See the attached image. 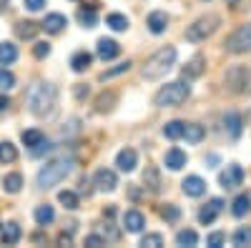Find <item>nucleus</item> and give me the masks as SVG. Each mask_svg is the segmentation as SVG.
Listing matches in <instances>:
<instances>
[{"label":"nucleus","instance_id":"nucleus-1","mask_svg":"<svg viewBox=\"0 0 251 248\" xmlns=\"http://www.w3.org/2000/svg\"><path fill=\"white\" fill-rule=\"evenodd\" d=\"M55 86H50V83H43V80H38L33 83V86L28 88V108L33 115L38 118H43V115H50V111L55 108Z\"/></svg>","mask_w":251,"mask_h":248},{"label":"nucleus","instance_id":"nucleus-2","mask_svg":"<svg viewBox=\"0 0 251 248\" xmlns=\"http://www.w3.org/2000/svg\"><path fill=\"white\" fill-rule=\"evenodd\" d=\"M174 63H176V48H174V45H163V48H158L149 60H146L143 78H146V80H158V78H163L166 73L171 70Z\"/></svg>","mask_w":251,"mask_h":248},{"label":"nucleus","instance_id":"nucleus-3","mask_svg":"<svg viewBox=\"0 0 251 248\" xmlns=\"http://www.w3.org/2000/svg\"><path fill=\"white\" fill-rule=\"evenodd\" d=\"M188 95H191V86H188V80H176V83L163 86L153 95V106L156 108H176V106H181Z\"/></svg>","mask_w":251,"mask_h":248},{"label":"nucleus","instance_id":"nucleus-4","mask_svg":"<svg viewBox=\"0 0 251 248\" xmlns=\"http://www.w3.org/2000/svg\"><path fill=\"white\" fill-rule=\"evenodd\" d=\"M71 160H66V158H58V160H50V163H46L43 168L38 171V188H43V191H48V188H53V185H58L60 180H66V176L71 173Z\"/></svg>","mask_w":251,"mask_h":248},{"label":"nucleus","instance_id":"nucleus-5","mask_svg":"<svg viewBox=\"0 0 251 248\" xmlns=\"http://www.w3.org/2000/svg\"><path fill=\"white\" fill-rule=\"evenodd\" d=\"M219 25H221V18H219L216 13L201 15L199 20H194V23L186 28V40H188V43H201V40L211 38Z\"/></svg>","mask_w":251,"mask_h":248},{"label":"nucleus","instance_id":"nucleus-6","mask_svg":"<svg viewBox=\"0 0 251 248\" xmlns=\"http://www.w3.org/2000/svg\"><path fill=\"white\" fill-rule=\"evenodd\" d=\"M224 86L234 95H246L251 93V68L246 66H231L224 73Z\"/></svg>","mask_w":251,"mask_h":248},{"label":"nucleus","instance_id":"nucleus-7","mask_svg":"<svg viewBox=\"0 0 251 248\" xmlns=\"http://www.w3.org/2000/svg\"><path fill=\"white\" fill-rule=\"evenodd\" d=\"M224 50H226V53H234V55L249 53V50H251V23L239 25L231 35H228V38L224 40Z\"/></svg>","mask_w":251,"mask_h":248},{"label":"nucleus","instance_id":"nucleus-8","mask_svg":"<svg viewBox=\"0 0 251 248\" xmlns=\"http://www.w3.org/2000/svg\"><path fill=\"white\" fill-rule=\"evenodd\" d=\"M241 180H244V168H241L239 163L226 165V171L219 176L221 188H226V191H234V188H239V185H241Z\"/></svg>","mask_w":251,"mask_h":248},{"label":"nucleus","instance_id":"nucleus-9","mask_svg":"<svg viewBox=\"0 0 251 248\" xmlns=\"http://www.w3.org/2000/svg\"><path fill=\"white\" fill-rule=\"evenodd\" d=\"M93 183H96V188H98V191H106V193H111V191H116L118 178H116V173H113V171H108V168H100V171H96Z\"/></svg>","mask_w":251,"mask_h":248},{"label":"nucleus","instance_id":"nucleus-10","mask_svg":"<svg viewBox=\"0 0 251 248\" xmlns=\"http://www.w3.org/2000/svg\"><path fill=\"white\" fill-rule=\"evenodd\" d=\"M116 106H118V93H116V90H103V93H98V95H96V103H93L96 113H111Z\"/></svg>","mask_w":251,"mask_h":248},{"label":"nucleus","instance_id":"nucleus-11","mask_svg":"<svg viewBox=\"0 0 251 248\" xmlns=\"http://www.w3.org/2000/svg\"><path fill=\"white\" fill-rule=\"evenodd\" d=\"M143 225H146V216L141 211H126L123 213V228L128 231V233H141L143 231Z\"/></svg>","mask_w":251,"mask_h":248},{"label":"nucleus","instance_id":"nucleus-12","mask_svg":"<svg viewBox=\"0 0 251 248\" xmlns=\"http://www.w3.org/2000/svg\"><path fill=\"white\" fill-rule=\"evenodd\" d=\"M203 70H206V58H203V55H194V58L181 68V75H183V80H194V78H199Z\"/></svg>","mask_w":251,"mask_h":248},{"label":"nucleus","instance_id":"nucleus-13","mask_svg":"<svg viewBox=\"0 0 251 248\" xmlns=\"http://www.w3.org/2000/svg\"><path fill=\"white\" fill-rule=\"evenodd\" d=\"M96 53H98L100 60H113V58L121 53V45L116 43L113 38H100L98 45H96Z\"/></svg>","mask_w":251,"mask_h":248},{"label":"nucleus","instance_id":"nucleus-14","mask_svg":"<svg viewBox=\"0 0 251 248\" xmlns=\"http://www.w3.org/2000/svg\"><path fill=\"white\" fill-rule=\"evenodd\" d=\"M116 165H118V171L131 173L136 165H138V153H136L133 148H123V151L118 153V158H116Z\"/></svg>","mask_w":251,"mask_h":248},{"label":"nucleus","instance_id":"nucleus-15","mask_svg":"<svg viewBox=\"0 0 251 248\" xmlns=\"http://www.w3.org/2000/svg\"><path fill=\"white\" fill-rule=\"evenodd\" d=\"M241 126H244L241 113H236V111H228V113L224 115V128H226V133L231 135L234 140L241 135Z\"/></svg>","mask_w":251,"mask_h":248},{"label":"nucleus","instance_id":"nucleus-16","mask_svg":"<svg viewBox=\"0 0 251 248\" xmlns=\"http://www.w3.org/2000/svg\"><path fill=\"white\" fill-rule=\"evenodd\" d=\"M181 188H183V193H186V196L199 198V196H203V193H206V183H203V178H199V176H188V178L181 183Z\"/></svg>","mask_w":251,"mask_h":248},{"label":"nucleus","instance_id":"nucleus-17","mask_svg":"<svg viewBox=\"0 0 251 248\" xmlns=\"http://www.w3.org/2000/svg\"><path fill=\"white\" fill-rule=\"evenodd\" d=\"M66 25H68V20H66V15H60V13H50V15H46V20L40 23V28H43L46 33H50V35L60 33Z\"/></svg>","mask_w":251,"mask_h":248},{"label":"nucleus","instance_id":"nucleus-18","mask_svg":"<svg viewBox=\"0 0 251 248\" xmlns=\"http://www.w3.org/2000/svg\"><path fill=\"white\" fill-rule=\"evenodd\" d=\"M221 208H224V201L221 198H214V201H208V205H203V208L199 211V221L201 223H214V218L221 213Z\"/></svg>","mask_w":251,"mask_h":248},{"label":"nucleus","instance_id":"nucleus-19","mask_svg":"<svg viewBox=\"0 0 251 248\" xmlns=\"http://www.w3.org/2000/svg\"><path fill=\"white\" fill-rule=\"evenodd\" d=\"M146 25H149V30H151L153 35H161L166 28H169V15H166L163 10H153V13L149 15V20H146Z\"/></svg>","mask_w":251,"mask_h":248},{"label":"nucleus","instance_id":"nucleus-20","mask_svg":"<svg viewBox=\"0 0 251 248\" xmlns=\"http://www.w3.org/2000/svg\"><path fill=\"white\" fill-rule=\"evenodd\" d=\"M163 163H166V168H169V171H181L183 165L188 163V158H186V153L181 148H171L169 153L163 156Z\"/></svg>","mask_w":251,"mask_h":248},{"label":"nucleus","instance_id":"nucleus-21","mask_svg":"<svg viewBox=\"0 0 251 248\" xmlns=\"http://www.w3.org/2000/svg\"><path fill=\"white\" fill-rule=\"evenodd\" d=\"M203 135H206L203 126H199V123H183V135L181 138H186L188 143H201Z\"/></svg>","mask_w":251,"mask_h":248},{"label":"nucleus","instance_id":"nucleus-22","mask_svg":"<svg viewBox=\"0 0 251 248\" xmlns=\"http://www.w3.org/2000/svg\"><path fill=\"white\" fill-rule=\"evenodd\" d=\"M91 63H93V55H91V53H86V50H78V53L71 58V68H73L75 73L88 70V68H91Z\"/></svg>","mask_w":251,"mask_h":248},{"label":"nucleus","instance_id":"nucleus-23","mask_svg":"<svg viewBox=\"0 0 251 248\" xmlns=\"http://www.w3.org/2000/svg\"><path fill=\"white\" fill-rule=\"evenodd\" d=\"M143 183H146V188H149L151 193H158V191H161V176H158V168L149 165V168L143 171Z\"/></svg>","mask_w":251,"mask_h":248},{"label":"nucleus","instance_id":"nucleus-24","mask_svg":"<svg viewBox=\"0 0 251 248\" xmlns=\"http://www.w3.org/2000/svg\"><path fill=\"white\" fill-rule=\"evenodd\" d=\"M38 30H40V25L33 23V20H23V23H18V25H15L18 38H23V40H33V38L38 35Z\"/></svg>","mask_w":251,"mask_h":248},{"label":"nucleus","instance_id":"nucleus-25","mask_svg":"<svg viewBox=\"0 0 251 248\" xmlns=\"http://www.w3.org/2000/svg\"><path fill=\"white\" fill-rule=\"evenodd\" d=\"M20 236H23V231H20V225L18 223H8L5 228H3V246H15L20 241Z\"/></svg>","mask_w":251,"mask_h":248},{"label":"nucleus","instance_id":"nucleus-26","mask_svg":"<svg viewBox=\"0 0 251 248\" xmlns=\"http://www.w3.org/2000/svg\"><path fill=\"white\" fill-rule=\"evenodd\" d=\"M249 211H251V198H249L246 193L236 196V198H234V203H231V213H234L236 218H241V216H246Z\"/></svg>","mask_w":251,"mask_h":248},{"label":"nucleus","instance_id":"nucleus-27","mask_svg":"<svg viewBox=\"0 0 251 248\" xmlns=\"http://www.w3.org/2000/svg\"><path fill=\"white\" fill-rule=\"evenodd\" d=\"M53 218H55L53 205L43 203V205H38V208H35V223L38 225H48V223H53Z\"/></svg>","mask_w":251,"mask_h":248},{"label":"nucleus","instance_id":"nucleus-28","mask_svg":"<svg viewBox=\"0 0 251 248\" xmlns=\"http://www.w3.org/2000/svg\"><path fill=\"white\" fill-rule=\"evenodd\" d=\"M18 60V48L13 43H0V63L3 66H10Z\"/></svg>","mask_w":251,"mask_h":248},{"label":"nucleus","instance_id":"nucleus-29","mask_svg":"<svg viewBox=\"0 0 251 248\" xmlns=\"http://www.w3.org/2000/svg\"><path fill=\"white\" fill-rule=\"evenodd\" d=\"M3 188L8 193H20V188H23V176L20 173H8L3 178Z\"/></svg>","mask_w":251,"mask_h":248},{"label":"nucleus","instance_id":"nucleus-30","mask_svg":"<svg viewBox=\"0 0 251 248\" xmlns=\"http://www.w3.org/2000/svg\"><path fill=\"white\" fill-rule=\"evenodd\" d=\"M20 140H23L28 148H35L38 143H43V140H46V135H43V131H38V128H30V131H23V135H20Z\"/></svg>","mask_w":251,"mask_h":248},{"label":"nucleus","instance_id":"nucleus-31","mask_svg":"<svg viewBox=\"0 0 251 248\" xmlns=\"http://www.w3.org/2000/svg\"><path fill=\"white\" fill-rule=\"evenodd\" d=\"M15 160H18V148L10 140L0 143V163H15Z\"/></svg>","mask_w":251,"mask_h":248},{"label":"nucleus","instance_id":"nucleus-32","mask_svg":"<svg viewBox=\"0 0 251 248\" xmlns=\"http://www.w3.org/2000/svg\"><path fill=\"white\" fill-rule=\"evenodd\" d=\"M163 135L171 138V140H178V138L183 135V120H171V123H166V126H163Z\"/></svg>","mask_w":251,"mask_h":248},{"label":"nucleus","instance_id":"nucleus-33","mask_svg":"<svg viewBox=\"0 0 251 248\" xmlns=\"http://www.w3.org/2000/svg\"><path fill=\"white\" fill-rule=\"evenodd\" d=\"M78 20H80L83 28H93V25L98 23V15H96L93 8H80V10H78Z\"/></svg>","mask_w":251,"mask_h":248},{"label":"nucleus","instance_id":"nucleus-34","mask_svg":"<svg viewBox=\"0 0 251 248\" xmlns=\"http://www.w3.org/2000/svg\"><path fill=\"white\" fill-rule=\"evenodd\" d=\"M106 23H108V28L111 30H126V28H128V18H126V15H121V13H111L108 18H106Z\"/></svg>","mask_w":251,"mask_h":248},{"label":"nucleus","instance_id":"nucleus-35","mask_svg":"<svg viewBox=\"0 0 251 248\" xmlns=\"http://www.w3.org/2000/svg\"><path fill=\"white\" fill-rule=\"evenodd\" d=\"M176 243H178V246H188V248H191V246H196V243H199V233H196V231H191V228H188V231H178V233H176Z\"/></svg>","mask_w":251,"mask_h":248},{"label":"nucleus","instance_id":"nucleus-36","mask_svg":"<svg viewBox=\"0 0 251 248\" xmlns=\"http://www.w3.org/2000/svg\"><path fill=\"white\" fill-rule=\"evenodd\" d=\"M58 201L66 205L68 211H75L78 205H80V201H78V196H75L73 191H60V193H58Z\"/></svg>","mask_w":251,"mask_h":248},{"label":"nucleus","instance_id":"nucleus-37","mask_svg":"<svg viewBox=\"0 0 251 248\" xmlns=\"http://www.w3.org/2000/svg\"><path fill=\"white\" fill-rule=\"evenodd\" d=\"M161 218L163 221H169V223H176L181 218V211H178V205L169 203V205H161Z\"/></svg>","mask_w":251,"mask_h":248},{"label":"nucleus","instance_id":"nucleus-38","mask_svg":"<svg viewBox=\"0 0 251 248\" xmlns=\"http://www.w3.org/2000/svg\"><path fill=\"white\" fill-rule=\"evenodd\" d=\"M234 246H239V248L251 246V228H249V225H241V228L234 233Z\"/></svg>","mask_w":251,"mask_h":248},{"label":"nucleus","instance_id":"nucleus-39","mask_svg":"<svg viewBox=\"0 0 251 248\" xmlns=\"http://www.w3.org/2000/svg\"><path fill=\"white\" fill-rule=\"evenodd\" d=\"M128 70H131V63H128V60H123V63H118L116 68L100 73L98 78H100V80H111V78H116V75H121V73H128Z\"/></svg>","mask_w":251,"mask_h":248},{"label":"nucleus","instance_id":"nucleus-40","mask_svg":"<svg viewBox=\"0 0 251 248\" xmlns=\"http://www.w3.org/2000/svg\"><path fill=\"white\" fill-rule=\"evenodd\" d=\"M141 246H143V248H161V246H163V236H161V233H146V236L141 238Z\"/></svg>","mask_w":251,"mask_h":248},{"label":"nucleus","instance_id":"nucleus-41","mask_svg":"<svg viewBox=\"0 0 251 248\" xmlns=\"http://www.w3.org/2000/svg\"><path fill=\"white\" fill-rule=\"evenodd\" d=\"M15 86V75L10 73V70H0V90H10Z\"/></svg>","mask_w":251,"mask_h":248},{"label":"nucleus","instance_id":"nucleus-42","mask_svg":"<svg viewBox=\"0 0 251 248\" xmlns=\"http://www.w3.org/2000/svg\"><path fill=\"white\" fill-rule=\"evenodd\" d=\"M33 55H35L38 60L48 58V55H50V45H48V43H35V45H33Z\"/></svg>","mask_w":251,"mask_h":248},{"label":"nucleus","instance_id":"nucleus-43","mask_svg":"<svg viewBox=\"0 0 251 248\" xmlns=\"http://www.w3.org/2000/svg\"><path fill=\"white\" fill-rule=\"evenodd\" d=\"M224 241H226V236H224V233H211V236L206 238V243L211 246V248H219V246H221Z\"/></svg>","mask_w":251,"mask_h":248},{"label":"nucleus","instance_id":"nucleus-44","mask_svg":"<svg viewBox=\"0 0 251 248\" xmlns=\"http://www.w3.org/2000/svg\"><path fill=\"white\" fill-rule=\"evenodd\" d=\"M30 13H38V10H43V5H46V0H25L23 3Z\"/></svg>","mask_w":251,"mask_h":248},{"label":"nucleus","instance_id":"nucleus-45","mask_svg":"<svg viewBox=\"0 0 251 248\" xmlns=\"http://www.w3.org/2000/svg\"><path fill=\"white\" fill-rule=\"evenodd\" d=\"M73 95H75L78 100H83V98H88V86H83V83H78V86L73 88Z\"/></svg>","mask_w":251,"mask_h":248},{"label":"nucleus","instance_id":"nucleus-46","mask_svg":"<svg viewBox=\"0 0 251 248\" xmlns=\"http://www.w3.org/2000/svg\"><path fill=\"white\" fill-rule=\"evenodd\" d=\"M86 246H91V248H100V246H106V241H103L100 236H96V233H93V236H88V238H86Z\"/></svg>","mask_w":251,"mask_h":248},{"label":"nucleus","instance_id":"nucleus-47","mask_svg":"<svg viewBox=\"0 0 251 248\" xmlns=\"http://www.w3.org/2000/svg\"><path fill=\"white\" fill-rule=\"evenodd\" d=\"M8 108H10V98L8 95H0V113L8 111Z\"/></svg>","mask_w":251,"mask_h":248},{"label":"nucleus","instance_id":"nucleus-48","mask_svg":"<svg viewBox=\"0 0 251 248\" xmlns=\"http://www.w3.org/2000/svg\"><path fill=\"white\" fill-rule=\"evenodd\" d=\"M71 243H73L71 236H66V233H60V236H58V246H71Z\"/></svg>","mask_w":251,"mask_h":248},{"label":"nucleus","instance_id":"nucleus-49","mask_svg":"<svg viewBox=\"0 0 251 248\" xmlns=\"http://www.w3.org/2000/svg\"><path fill=\"white\" fill-rule=\"evenodd\" d=\"M228 3H239V0H228Z\"/></svg>","mask_w":251,"mask_h":248}]
</instances>
